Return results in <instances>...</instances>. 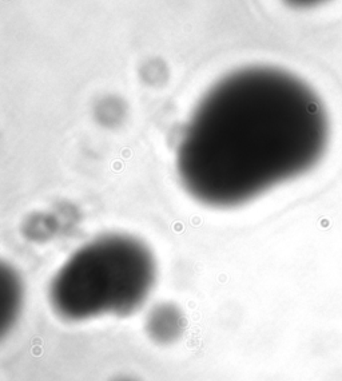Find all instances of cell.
<instances>
[{
  "mask_svg": "<svg viewBox=\"0 0 342 381\" xmlns=\"http://www.w3.org/2000/svg\"><path fill=\"white\" fill-rule=\"evenodd\" d=\"M329 142L328 110L315 90L282 68L251 66L202 96L182 130L175 164L195 201L233 209L312 171Z\"/></svg>",
  "mask_w": 342,
  "mask_h": 381,
  "instance_id": "obj_1",
  "label": "cell"
},
{
  "mask_svg": "<svg viewBox=\"0 0 342 381\" xmlns=\"http://www.w3.org/2000/svg\"><path fill=\"white\" fill-rule=\"evenodd\" d=\"M150 248L126 234H107L79 248L48 286L54 313L68 322L127 317L143 306L156 282Z\"/></svg>",
  "mask_w": 342,
  "mask_h": 381,
  "instance_id": "obj_2",
  "label": "cell"
},
{
  "mask_svg": "<svg viewBox=\"0 0 342 381\" xmlns=\"http://www.w3.org/2000/svg\"><path fill=\"white\" fill-rule=\"evenodd\" d=\"M186 326L183 311L173 302H161L148 310L145 330L158 345H170L182 337Z\"/></svg>",
  "mask_w": 342,
  "mask_h": 381,
  "instance_id": "obj_3",
  "label": "cell"
},
{
  "mask_svg": "<svg viewBox=\"0 0 342 381\" xmlns=\"http://www.w3.org/2000/svg\"><path fill=\"white\" fill-rule=\"evenodd\" d=\"M23 302V288L17 273L3 266L0 272V330L12 326L20 313Z\"/></svg>",
  "mask_w": 342,
  "mask_h": 381,
  "instance_id": "obj_4",
  "label": "cell"
},
{
  "mask_svg": "<svg viewBox=\"0 0 342 381\" xmlns=\"http://www.w3.org/2000/svg\"><path fill=\"white\" fill-rule=\"evenodd\" d=\"M285 1L293 7H297V8H309V7L322 4L328 0H285Z\"/></svg>",
  "mask_w": 342,
  "mask_h": 381,
  "instance_id": "obj_5",
  "label": "cell"
},
{
  "mask_svg": "<svg viewBox=\"0 0 342 381\" xmlns=\"http://www.w3.org/2000/svg\"><path fill=\"white\" fill-rule=\"evenodd\" d=\"M111 381H140V380H138L136 377L130 374H120V376H116L115 378H112Z\"/></svg>",
  "mask_w": 342,
  "mask_h": 381,
  "instance_id": "obj_6",
  "label": "cell"
}]
</instances>
